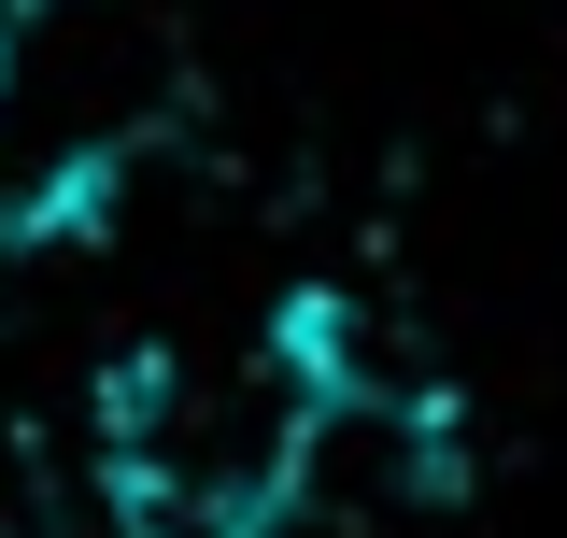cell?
<instances>
[{
	"label": "cell",
	"instance_id": "1",
	"mask_svg": "<svg viewBox=\"0 0 567 538\" xmlns=\"http://www.w3.org/2000/svg\"><path fill=\"white\" fill-rule=\"evenodd\" d=\"M327 312H284L256 340H156L100 397V482L128 538H284L327 439Z\"/></svg>",
	"mask_w": 567,
	"mask_h": 538
}]
</instances>
